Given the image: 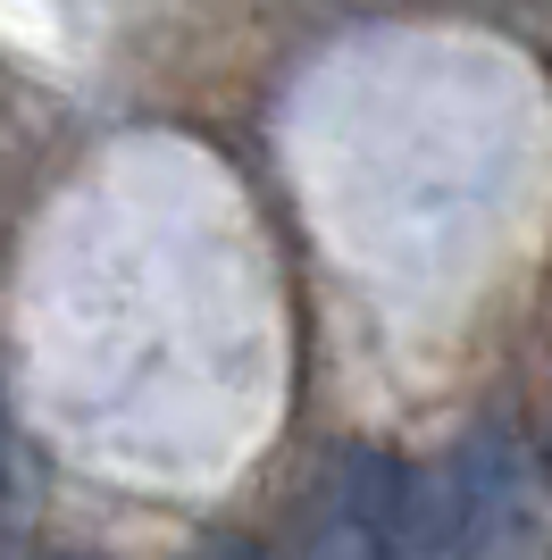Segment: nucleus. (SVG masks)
Listing matches in <instances>:
<instances>
[{"instance_id":"nucleus-1","label":"nucleus","mask_w":552,"mask_h":560,"mask_svg":"<svg viewBox=\"0 0 552 560\" xmlns=\"http://www.w3.org/2000/svg\"><path fill=\"white\" fill-rule=\"evenodd\" d=\"M460 468V560H552V486L510 427L485 419L452 444Z\"/></svg>"},{"instance_id":"nucleus-2","label":"nucleus","mask_w":552,"mask_h":560,"mask_svg":"<svg viewBox=\"0 0 552 560\" xmlns=\"http://www.w3.org/2000/svg\"><path fill=\"white\" fill-rule=\"evenodd\" d=\"M393 486H402V468H393V460L352 452L344 477H335V493H326L319 518H310L301 560H393V544H386V527H393Z\"/></svg>"},{"instance_id":"nucleus-3","label":"nucleus","mask_w":552,"mask_h":560,"mask_svg":"<svg viewBox=\"0 0 552 560\" xmlns=\"http://www.w3.org/2000/svg\"><path fill=\"white\" fill-rule=\"evenodd\" d=\"M386 544H393V560H460V468H452V452L427 468H402Z\"/></svg>"},{"instance_id":"nucleus-4","label":"nucleus","mask_w":552,"mask_h":560,"mask_svg":"<svg viewBox=\"0 0 552 560\" xmlns=\"http://www.w3.org/2000/svg\"><path fill=\"white\" fill-rule=\"evenodd\" d=\"M25 544V493H18V452H9V419H0V560H18Z\"/></svg>"},{"instance_id":"nucleus-5","label":"nucleus","mask_w":552,"mask_h":560,"mask_svg":"<svg viewBox=\"0 0 552 560\" xmlns=\"http://www.w3.org/2000/svg\"><path fill=\"white\" fill-rule=\"evenodd\" d=\"M202 560H260V552H252V544H209Z\"/></svg>"}]
</instances>
